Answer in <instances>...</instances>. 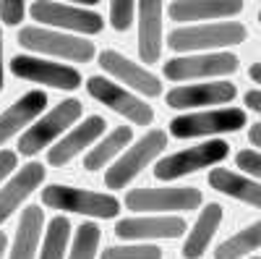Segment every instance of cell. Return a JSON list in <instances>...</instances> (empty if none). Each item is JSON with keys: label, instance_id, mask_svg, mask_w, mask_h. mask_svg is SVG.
<instances>
[{"label": "cell", "instance_id": "obj_11", "mask_svg": "<svg viewBox=\"0 0 261 259\" xmlns=\"http://www.w3.org/2000/svg\"><path fill=\"white\" fill-rule=\"evenodd\" d=\"M86 92H89L97 102H102V105L110 107V110H115L118 115H125L136 126H149L151 121H154V110H151L144 100H139L136 95H130L120 84L105 79V76H89L86 79Z\"/></svg>", "mask_w": 261, "mask_h": 259}, {"label": "cell", "instance_id": "obj_1", "mask_svg": "<svg viewBox=\"0 0 261 259\" xmlns=\"http://www.w3.org/2000/svg\"><path fill=\"white\" fill-rule=\"evenodd\" d=\"M246 27L241 21H217V24H188L167 34V48L175 53H214L246 42Z\"/></svg>", "mask_w": 261, "mask_h": 259}, {"label": "cell", "instance_id": "obj_12", "mask_svg": "<svg viewBox=\"0 0 261 259\" xmlns=\"http://www.w3.org/2000/svg\"><path fill=\"white\" fill-rule=\"evenodd\" d=\"M11 71L18 79H27V81H34V84H45V86H53V89L73 92V89L81 86V74L73 66L42 60V58H34V55H16L11 60Z\"/></svg>", "mask_w": 261, "mask_h": 259}, {"label": "cell", "instance_id": "obj_3", "mask_svg": "<svg viewBox=\"0 0 261 259\" xmlns=\"http://www.w3.org/2000/svg\"><path fill=\"white\" fill-rule=\"evenodd\" d=\"M42 204L50 209H63V212H76L86 218H115L120 212V202L113 194H99L89 189H76V186H63L53 183L42 189Z\"/></svg>", "mask_w": 261, "mask_h": 259}, {"label": "cell", "instance_id": "obj_35", "mask_svg": "<svg viewBox=\"0 0 261 259\" xmlns=\"http://www.w3.org/2000/svg\"><path fill=\"white\" fill-rule=\"evenodd\" d=\"M0 92H3V29H0Z\"/></svg>", "mask_w": 261, "mask_h": 259}, {"label": "cell", "instance_id": "obj_26", "mask_svg": "<svg viewBox=\"0 0 261 259\" xmlns=\"http://www.w3.org/2000/svg\"><path fill=\"white\" fill-rule=\"evenodd\" d=\"M68 239H71V223H68V218L58 215V218L50 220V225L45 230L39 259H63L65 249H68Z\"/></svg>", "mask_w": 261, "mask_h": 259}, {"label": "cell", "instance_id": "obj_13", "mask_svg": "<svg viewBox=\"0 0 261 259\" xmlns=\"http://www.w3.org/2000/svg\"><path fill=\"white\" fill-rule=\"evenodd\" d=\"M186 220L178 215H146L125 218L115 223V236L120 241H151V239H180L186 233Z\"/></svg>", "mask_w": 261, "mask_h": 259}, {"label": "cell", "instance_id": "obj_29", "mask_svg": "<svg viewBox=\"0 0 261 259\" xmlns=\"http://www.w3.org/2000/svg\"><path fill=\"white\" fill-rule=\"evenodd\" d=\"M136 0H110V27L115 32H128L134 27Z\"/></svg>", "mask_w": 261, "mask_h": 259}, {"label": "cell", "instance_id": "obj_10", "mask_svg": "<svg viewBox=\"0 0 261 259\" xmlns=\"http://www.w3.org/2000/svg\"><path fill=\"white\" fill-rule=\"evenodd\" d=\"M241 60L232 53H186L183 58H170L162 71L170 81H188V79H212V76H227L235 74Z\"/></svg>", "mask_w": 261, "mask_h": 259}, {"label": "cell", "instance_id": "obj_39", "mask_svg": "<svg viewBox=\"0 0 261 259\" xmlns=\"http://www.w3.org/2000/svg\"><path fill=\"white\" fill-rule=\"evenodd\" d=\"M251 259H258V256H251Z\"/></svg>", "mask_w": 261, "mask_h": 259}, {"label": "cell", "instance_id": "obj_4", "mask_svg": "<svg viewBox=\"0 0 261 259\" xmlns=\"http://www.w3.org/2000/svg\"><path fill=\"white\" fill-rule=\"evenodd\" d=\"M167 149V134L160 128H151L146 131L136 144H130L125 152L113 162V168H107L105 173V186L107 189H125L134 181L139 173Z\"/></svg>", "mask_w": 261, "mask_h": 259}, {"label": "cell", "instance_id": "obj_18", "mask_svg": "<svg viewBox=\"0 0 261 259\" xmlns=\"http://www.w3.org/2000/svg\"><path fill=\"white\" fill-rule=\"evenodd\" d=\"M243 11V0H172L167 16L178 24L209 18H230Z\"/></svg>", "mask_w": 261, "mask_h": 259}, {"label": "cell", "instance_id": "obj_38", "mask_svg": "<svg viewBox=\"0 0 261 259\" xmlns=\"http://www.w3.org/2000/svg\"><path fill=\"white\" fill-rule=\"evenodd\" d=\"M6 246H8V236L0 230V259H3V254H6Z\"/></svg>", "mask_w": 261, "mask_h": 259}, {"label": "cell", "instance_id": "obj_23", "mask_svg": "<svg viewBox=\"0 0 261 259\" xmlns=\"http://www.w3.org/2000/svg\"><path fill=\"white\" fill-rule=\"evenodd\" d=\"M220 223H222V207L217 204V202H209L201 209L199 220L193 223L191 233H188V239L183 244V256L186 259L204 256V251L209 249V241L214 239V233L220 230Z\"/></svg>", "mask_w": 261, "mask_h": 259}, {"label": "cell", "instance_id": "obj_19", "mask_svg": "<svg viewBox=\"0 0 261 259\" xmlns=\"http://www.w3.org/2000/svg\"><path fill=\"white\" fill-rule=\"evenodd\" d=\"M42 181H45V168H42V162H29L0 189V225L21 207V202H24L34 189L42 186Z\"/></svg>", "mask_w": 261, "mask_h": 259}, {"label": "cell", "instance_id": "obj_7", "mask_svg": "<svg viewBox=\"0 0 261 259\" xmlns=\"http://www.w3.org/2000/svg\"><path fill=\"white\" fill-rule=\"evenodd\" d=\"M227 155H230L227 142L209 139V142H201L196 147L180 149V152H175V155L162 157L154 165V178L157 181H175V178L188 176V173H196V170H204V168H212L217 162H222Z\"/></svg>", "mask_w": 261, "mask_h": 259}, {"label": "cell", "instance_id": "obj_2", "mask_svg": "<svg viewBox=\"0 0 261 259\" xmlns=\"http://www.w3.org/2000/svg\"><path fill=\"white\" fill-rule=\"evenodd\" d=\"M18 45L27 48L32 53L39 55H55L71 63H89L94 58V42L76 37V34H65L60 29H50V27H24L18 32Z\"/></svg>", "mask_w": 261, "mask_h": 259}, {"label": "cell", "instance_id": "obj_28", "mask_svg": "<svg viewBox=\"0 0 261 259\" xmlns=\"http://www.w3.org/2000/svg\"><path fill=\"white\" fill-rule=\"evenodd\" d=\"M99 259H162V249L151 244H125L105 249Z\"/></svg>", "mask_w": 261, "mask_h": 259}, {"label": "cell", "instance_id": "obj_8", "mask_svg": "<svg viewBox=\"0 0 261 259\" xmlns=\"http://www.w3.org/2000/svg\"><path fill=\"white\" fill-rule=\"evenodd\" d=\"M81 118V102L79 100H63L60 105H55L50 113H45L34 126H29L24 136L18 142V152L24 157H32L37 152H42L45 147H50L58 136H63L68 128Z\"/></svg>", "mask_w": 261, "mask_h": 259}, {"label": "cell", "instance_id": "obj_36", "mask_svg": "<svg viewBox=\"0 0 261 259\" xmlns=\"http://www.w3.org/2000/svg\"><path fill=\"white\" fill-rule=\"evenodd\" d=\"M248 74H251V79H253L256 84L261 81V66H258V63H251V71H248Z\"/></svg>", "mask_w": 261, "mask_h": 259}, {"label": "cell", "instance_id": "obj_33", "mask_svg": "<svg viewBox=\"0 0 261 259\" xmlns=\"http://www.w3.org/2000/svg\"><path fill=\"white\" fill-rule=\"evenodd\" d=\"M246 107H251L253 113H261V92L258 89H251V92H246Z\"/></svg>", "mask_w": 261, "mask_h": 259}, {"label": "cell", "instance_id": "obj_24", "mask_svg": "<svg viewBox=\"0 0 261 259\" xmlns=\"http://www.w3.org/2000/svg\"><path fill=\"white\" fill-rule=\"evenodd\" d=\"M130 139H134V131H130V126H118V128H113L110 134H107L97 147H92L89 152H86V157H84V168L86 170H102L107 162H110L113 157H118L123 149L130 144Z\"/></svg>", "mask_w": 261, "mask_h": 259}, {"label": "cell", "instance_id": "obj_22", "mask_svg": "<svg viewBox=\"0 0 261 259\" xmlns=\"http://www.w3.org/2000/svg\"><path fill=\"white\" fill-rule=\"evenodd\" d=\"M42 225H45V209L42 207L32 204L21 212V223L16 228V239L8 259H34L42 239Z\"/></svg>", "mask_w": 261, "mask_h": 259}, {"label": "cell", "instance_id": "obj_16", "mask_svg": "<svg viewBox=\"0 0 261 259\" xmlns=\"http://www.w3.org/2000/svg\"><path fill=\"white\" fill-rule=\"evenodd\" d=\"M105 121L99 115H89L84 123H79L73 131H68L60 142H55L50 149H47V162L53 168H63L68 165L76 155H81L86 147H92L102 134H105Z\"/></svg>", "mask_w": 261, "mask_h": 259}, {"label": "cell", "instance_id": "obj_27", "mask_svg": "<svg viewBox=\"0 0 261 259\" xmlns=\"http://www.w3.org/2000/svg\"><path fill=\"white\" fill-rule=\"evenodd\" d=\"M102 233L94 223H84L76 230V239L71 246V256L68 259H94L97 256V246H99Z\"/></svg>", "mask_w": 261, "mask_h": 259}, {"label": "cell", "instance_id": "obj_25", "mask_svg": "<svg viewBox=\"0 0 261 259\" xmlns=\"http://www.w3.org/2000/svg\"><path fill=\"white\" fill-rule=\"evenodd\" d=\"M258 246H261V223H253L217 246L214 259H241L251 251H258Z\"/></svg>", "mask_w": 261, "mask_h": 259}, {"label": "cell", "instance_id": "obj_15", "mask_svg": "<svg viewBox=\"0 0 261 259\" xmlns=\"http://www.w3.org/2000/svg\"><path fill=\"white\" fill-rule=\"evenodd\" d=\"M99 66L110 74L113 79H118L120 84L130 86V89H136L139 95H146V97H160L162 95L160 79L151 74V71H146L144 66L134 63L130 58H125L123 53H118V50H102Z\"/></svg>", "mask_w": 261, "mask_h": 259}, {"label": "cell", "instance_id": "obj_34", "mask_svg": "<svg viewBox=\"0 0 261 259\" xmlns=\"http://www.w3.org/2000/svg\"><path fill=\"white\" fill-rule=\"evenodd\" d=\"M251 144L253 147H261V123H251Z\"/></svg>", "mask_w": 261, "mask_h": 259}, {"label": "cell", "instance_id": "obj_5", "mask_svg": "<svg viewBox=\"0 0 261 259\" xmlns=\"http://www.w3.org/2000/svg\"><path fill=\"white\" fill-rule=\"evenodd\" d=\"M29 13L42 27H55L60 32L99 34L105 29V18L97 11H89L84 6H71V3H58V0H34Z\"/></svg>", "mask_w": 261, "mask_h": 259}, {"label": "cell", "instance_id": "obj_31", "mask_svg": "<svg viewBox=\"0 0 261 259\" xmlns=\"http://www.w3.org/2000/svg\"><path fill=\"white\" fill-rule=\"evenodd\" d=\"M235 165L241 168L246 176L258 178L261 176V155H258V149H243V152H238L235 155Z\"/></svg>", "mask_w": 261, "mask_h": 259}, {"label": "cell", "instance_id": "obj_32", "mask_svg": "<svg viewBox=\"0 0 261 259\" xmlns=\"http://www.w3.org/2000/svg\"><path fill=\"white\" fill-rule=\"evenodd\" d=\"M16 165H18V155L11 152V149H0V181L8 178L16 170Z\"/></svg>", "mask_w": 261, "mask_h": 259}, {"label": "cell", "instance_id": "obj_30", "mask_svg": "<svg viewBox=\"0 0 261 259\" xmlns=\"http://www.w3.org/2000/svg\"><path fill=\"white\" fill-rule=\"evenodd\" d=\"M27 13V0H0V21L6 27H18Z\"/></svg>", "mask_w": 261, "mask_h": 259}, {"label": "cell", "instance_id": "obj_37", "mask_svg": "<svg viewBox=\"0 0 261 259\" xmlns=\"http://www.w3.org/2000/svg\"><path fill=\"white\" fill-rule=\"evenodd\" d=\"M65 3H71V6H84V8H86V6H97L99 0H65Z\"/></svg>", "mask_w": 261, "mask_h": 259}, {"label": "cell", "instance_id": "obj_9", "mask_svg": "<svg viewBox=\"0 0 261 259\" xmlns=\"http://www.w3.org/2000/svg\"><path fill=\"white\" fill-rule=\"evenodd\" d=\"M248 123L246 110L241 107H214L206 113H186L170 121V134L175 139L191 136H212V134H232Z\"/></svg>", "mask_w": 261, "mask_h": 259}, {"label": "cell", "instance_id": "obj_20", "mask_svg": "<svg viewBox=\"0 0 261 259\" xmlns=\"http://www.w3.org/2000/svg\"><path fill=\"white\" fill-rule=\"evenodd\" d=\"M47 107V95L42 89H32L24 97H18L6 113H0V144H6L16 136L21 128H27L34 118H39Z\"/></svg>", "mask_w": 261, "mask_h": 259}, {"label": "cell", "instance_id": "obj_14", "mask_svg": "<svg viewBox=\"0 0 261 259\" xmlns=\"http://www.w3.org/2000/svg\"><path fill=\"white\" fill-rule=\"evenodd\" d=\"M238 95L230 81H206V84H183L167 92V107L175 110H196L209 105H227Z\"/></svg>", "mask_w": 261, "mask_h": 259}, {"label": "cell", "instance_id": "obj_17", "mask_svg": "<svg viewBox=\"0 0 261 259\" xmlns=\"http://www.w3.org/2000/svg\"><path fill=\"white\" fill-rule=\"evenodd\" d=\"M139 3V58L157 63L162 55V0H136Z\"/></svg>", "mask_w": 261, "mask_h": 259}, {"label": "cell", "instance_id": "obj_6", "mask_svg": "<svg viewBox=\"0 0 261 259\" xmlns=\"http://www.w3.org/2000/svg\"><path fill=\"white\" fill-rule=\"evenodd\" d=\"M204 202L201 191L193 186L167 189H130L125 194V209L130 212H193Z\"/></svg>", "mask_w": 261, "mask_h": 259}, {"label": "cell", "instance_id": "obj_21", "mask_svg": "<svg viewBox=\"0 0 261 259\" xmlns=\"http://www.w3.org/2000/svg\"><path fill=\"white\" fill-rule=\"evenodd\" d=\"M209 186L217 189L220 194H225V197H232L238 202H243L253 209L261 207V186L258 181L248 178V176H241V173H232L227 168H214L209 173Z\"/></svg>", "mask_w": 261, "mask_h": 259}]
</instances>
